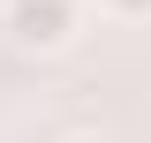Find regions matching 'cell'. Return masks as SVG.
<instances>
[{"label": "cell", "instance_id": "obj_3", "mask_svg": "<svg viewBox=\"0 0 151 143\" xmlns=\"http://www.w3.org/2000/svg\"><path fill=\"white\" fill-rule=\"evenodd\" d=\"M68 143H106V136H68Z\"/></svg>", "mask_w": 151, "mask_h": 143}, {"label": "cell", "instance_id": "obj_1", "mask_svg": "<svg viewBox=\"0 0 151 143\" xmlns=\"http://www.w3.org/2000/svg\"><path fill=\"white\" fill-rule=\"evenodd\" d=\"M0 30H8V45L15 53H68L76 30H83V8L76 0H8V15H0Z\"/></svg>", "mask_w": 151, "mask_h": 143}, {"label": "cell", "instance_id": "obj_4", "mask_svg": "<svg viewBox=\"0 0 151 143\" xmlns=\"http://www.w3.org/2000/svg\"><path fill=\"white\" fill-rule=\"evenodd\" d=\"M0 15H8V0H0Z\"/></svg>", "mask_w": 151, "mask_h": 143}, {"label": "cell", "instance_id": "obj_2", "mask_svg": "<svg viewBox=\"0 0 151 143\" xmlns=\"http://www.w3.org/2000/svg\"><path fill=\"white\" fill-rule=\"evenodd\" d=\"M98 15H113V23H151V0H98Z\"/></svg>", "mask_w": 151, "mask_h": 143}]
</instances>
